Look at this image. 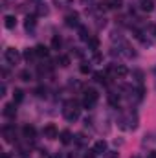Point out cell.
<instances>
[{
	"label": "cell",
	"mask_w": 156,
	"mask_h": 158,
	"mask_svg": "<svg viewBox=\"0 0 156 158\" xmlns=\"http://www.w3.org/2000/svg\"><path fill=\"white\" fill-rule=\"evenodd\" d=\"M117 127L121 131H134L138 127V116L136 114H129V116H119L117 119Z\"/></svg>",
	"instance_id": "cell-1"
},
{
	"label": "cell",
	"mask_w": 156,
	"mask_h": 158,
	"mask_svg": "<svg viewBox=\"0 0 156 158\" xmlns=\"http://www.w3.org/2000/svg\"><path fill=\"white\" fill-rule=\"evenodd\" d=\"M63 116L68 119V121H76L79 119V105L77 101H68L63 109Z\"/></svg>",
	"instance_id": "cell-2"
},
{
	"label": "cell",
	"mask_w": 156,
	"mask_h": 158,
	"mask_svg": "<svg viewBox=\"0 0 156 158\" xmlns=\"http://www.w3.org/2000/svg\"><path fill=\"white\" fill-rule=\"evenodd\" d=\"M97 99H99L97 90L96 88H86L84 90V98H83V107L84 109H92V107H96Z\"/></svg>",
	"instance_id": "cell-3"
},
{
	"label": "cell",
	"mask_w": 156,
	"mask_h": 158,
	"mask_svg": "<svg viewBox=\"0 0 156 158\" xmlns=\"http://www.w3.org/2000/svg\"><path fill=\"white\" fill-rule=\"evenodd\" d=\"M119 55H125L127 59H132V57H136V52H134V48L129 44V42H125V40H121L119 42Z\"/></svg>",
	"instance_id": "cell-4"
},
{
	"label": "cell",
	"mask_w": 156,
	"mask_h": 158,
	"mask_svg": "<svg viewBox=\"0 0 156 158\" xmlns=\"http://www.w3.org/2000/svg\"><path fill=\"white\" fill-rule=\"evenodd\" d=\"M4 57H6V61H7L9 64H17L18 59H20V53H18L15 48H7V50L4 52Z\"/></svg>",
	"instance_id": "cell-5"
},
{
	"label": "cell",
	"mask_w": 156,
	"mask_h": 158,
	"mask_svg": "<svg viewBox=\"0 0 156 158\" xmlns=\"http://www.w3.org/2000/svg\"><path fill=\"white\" fill-rule=\"evenodd\" d=\"M64 24L68 28H79V13L77 11H70L66 17H64Z\"/></svg>",
	"instance_id": "cell-6"
},
{
	"label": "cell",
	"mask_w": 156,
	"mask_h": 158,
	"mask_svg": "<svg viewBox=\"0 0 156 158\" xmlns=\"http://www.w3.org/2000/svg\"><path fill=\"white\" fill-rule=\"evenodd\" d=\"M42 134H44L48 140H55V138L59 136V131H57V127H55L53 123H48V125L42 129Z\"/></svg>",
	"instance_id": "cell-7"
},
{
	"label": "cell",
	"mask_w": 156,
	"mask_h": 158,
	"mask_svg": "<svg viewBox=\"0 0 156 158\" xmlns=\"http://www.w3.org/2000/svg\"><path fill=\"white\" fill-rule=\"evenodd\" d=\"M109 72L114 74V76H119V77H125V76L129 74L127 66H123V64H110V66H109Z\"/></svg>",
	"instance_id": "cell-8"
},
{
	"label": "cell",
	"mask_w": 156,
	"mask_h": 158,
	"mask_svg": "<svg viewBox=\"0 0 156 158\" xmlns=\"http://www.w3.org/2000/svg\"><path fill=\"white\" fill-rule=\"evenodd\" d=\"M2 114L6 118H15V114H17V103L15 101L13 103H6L4 109H2Z\"/></svg>",
	"instance_id": "cell-9"
},
{
	"label": "cell",
	"mask_w": 156,
	"mask_h": 158,
	"mask_svg": "<svg viewBox=\"0 0 156 158\" xmlns=\"http://www.w3.org/2000/svg\"><path fill=\"white\" fill-rule=\"evenodd\" d=\"M35 26H37V17H35V15H28V17H26V22H24L26 31L33 33V31H35Z\"/></svg>",
	"instance_id": "cell-10"
},
{
	"label": "cell",
	"mask_w": 156,
	"mask_h": 158,
	"mask_svg": "<svg viewBox=\"0 0 156 158\" xmlns=\"http://www.w3.org/2000/svg\"><path fill=\"white\" fill-rule=\"evenodd\" d=\"M2 132H4V140L11 143L13 138H15V127H13V125H6V127L2 129Z\"/></svg>",
	"instance_id": "cell-11"
},
{
	"label": "cell",
	"mask_w": 156,
	"mask_h": 158,
	"mask_svg": "<svg viewBox=\"0 0 156 158\" xmlns=\"http://www.w3.org/2000/svg\"><path fill=\"white\" fill-rule=\"evenodd\" d=\"M107 149H109V145H107L105 140H97V142L94 143V153H96V155H105Z\"/></svg>",
	"instance_id": "cell-12"
},
{
	"label": "cell",
	"mask_w": 156,
	"mask_h": 158,
	"mask_svg": "<svg viewBox=\"0 0 156 158\" xmlns=\"http://www.w3.org/2000/svg\"><path fill=\"white\" fill-rule=\"evenodd\" d=\"M22 134H24V138L31 140V138H35V134H37V129H35L33 125H24V127H22Z\"/></svg>",
	"instance_id": "cell-13"
},
{
	"label": "cell",
	"mask_w": 156,
	"mask_h": 158,
	"mask_svg": "<svg viewBox=\"0 0 156 158\" xmlns=\"http://www.w3.org/2000/svg\"><path fill=\"white\" fill-rule=\"evenodd\" d=\"M35 53H37V57H39V59H48L50 50H48L44 44H37V46H35Z\"/></svg>",
	"instance_id": "cell-14"
},
{
	"label": "cell",
	"mask_w": 156,
	"mask_h": 158,
	"mask_svg": "<svg viewBox=\"0 0 156 158\" xmlns=\"http://www.w3.org/2000/svg\"><path fill=\"white\" fill-rule=\"evenodd\" d=\"M4 26H6L7 30H15V28H17V19H15V15H6V17H4Z\"/></svg>",
	"instance_id": "cell-15"
},
{
	"label": "cell",
	"mask_w": 156,
	"mask_h": 158,
	"mask_svg": "<svg viewBox=\"0 0 156 158\" xmlns=\"http://www.w3.org/2000/svg\"><path fill=\"white\" fill-rule=\"evenodd\" d=\"M140 7H142V11L151 13V11L154 9V2H153V0H142V2H140Z\"/></svg>",
	"instance_id": "cell-16"
},
{
	"label": "cell",
	"mask_w": 156,
	"mask_h": 158,
	"mask_svg": "<svg viewBox=\"0 0 156 158\" xmlns=\"http://www.w3.org/2000/svg\"><path fill=\"white\" fill-rule=\"evenodd\" d=\"M77 30H79V39H81V40H86V42H88V39L92 37V35L88 33V28H86V26H79Z\"/></svg>",
	"instance_id": "cell-17"
},
{
	"label": "cell",
	"mask_w": 156,
	"mask_h": 158,
	"mask_svg": "<svg viewBox=\"0 0 156 158\" xmlns=\"http://www.w3.org/2000/svg\"><path fill=\"white\" fill-rule=\"evenodd\" d=\"M22 57L30 63V61H33L35 57H37V53H35V48H28V50H24V53H22Z\"/></svg>",
	"instance_id": "cell-18"
},
{
	"label": "cell",
	"mask_w": 156,
	"mask_h": 158,
	"mask_svg": "<svg viewBox=\"0 0 156 158\" xmlns=\"http://www.w3.org/2000/svg\"><path fill=\"white\" fill-rule=\"evenodd\" d=\"M22 99H24V90L22 88H15L13 90V101L15 103H22Z\"/></svg>",
	"instance_id": "cell-19"
},
{
	"label": "cell",
	"mask_w": 156,
	"mask_h": 158,
	"mask_svg": "<svg viewBox=\"0 0 156 158\" xmlns=\"http://www.w3.org/2000/svg\"><path fill=\"white\" fill-rule=\"evenodd\" d=\"M59 138H61V143L68 145V143L72 142V132H70V131H63V132L59 134Z\"/></svg>",
	"instance_id": "cell-20"
},
{
	"label": "cell",
	"mask_w": 156,
	"mask_h": 158,
	"mask_svg": "<svg viewBox=\"0 0 156 158\" xmlns=\"http://www.w3.org/2000/svg\"><path fill=\"white\" fill-rule=\"evenodd\" d=\"M94 81L99 83V85H107V83H109V81H107V74H103V72H96V74H94Z\"/></svg>",
	"instance_id": "cell-21"
},
{
	"label": "cell",
	"mask_w": 156,
	"mask_h": 158,
	"mask_svg": "<svg viewBox=\"0 0 156 158\" xmlns=\"http://www.w3.org/2000/svg\"><path fill=\"white\" fill-rule=\"evenodd\" d=\"M88 48H90L92 52H97V50H99V39H97V37H90V39H88Z\"/></svg>",
	"instance_id": "cell-22"
},
{
	"label": "cell",
	"mask_w": 156,
	"mask_h": 158,
	"mask_svg": "<svg viewBox=\"0 0 156 158\" xmlns=\"http://www.w3.org/2000/svg\"><path fill=\"white\" fill-rule=\"evenodd\" d=\"M109 103H110L112 107H117V105H119V96H117L116 92H110V94H109Z\"/></svg>",
	"instance_id": "cell-23"
},
{
	"label": "cell",
	"mask_w": 156,
	"mask_h": 158,
	"mask_svg": "<svg viewBox=\"0 0 156 158\" xmlns=\"http://www.w3.org/2000/svg\"><path fill=\"white\" fill-rule=\"evenodd\" d=\"M57 63H59L63 68H66V66H70V57H68V55H59Z\"/></svg>",
	"instance_id": "cell-24"
},
{
	"label": "cell",
	"mask_w": 156,
	"mask_h": 158,
	"mask_svg": "<svg viewBox=\"0 0 156 158\" xmlns=\"http://www.w3.org/2000/svg\"><path fill=\"white\" fill-rule=\"evenodd\" d=\"M70 4H72V0H53V6H57V7H61V9L68 7Z\"/></svg>",
	"instance_id": "cell-25"
},
{
	"label": "cell",
	"mask_w": 156,
	"mask_h": 158,
	"mask_svg": "<svg viewBox=\"0 0 156 158\" xmlns=\"http://www.w3.org/2000/svg\"><path fill=\"white\" fill-rule=\"evenodd\" d=\"M61 44H63L61 37H59V35H53V39H51V48H53V50H59Z\"/></svg>",
	"instance_id": "cell-26"
},
{
	"label": "cell",
	"mask_w": 156,
	"mask_h": 158,
	"mask_svg": "<svg viewBox=\"0 0 156 158\" xmlns=\"http://www.w3.org/2000/svg\"><path fill=\"white\" fill-rule=\"evenodd\" d=\"M109 7L110 9H121L123 7V0H110L109 2Z\"/></svg>",
	"instance_id": "cell-27"
},
{
	"label": "cell",
	"mask_w": 156,
	"mask_h": 158,
	"mask_svg": "<svg viewBox=\"0 0 156 158\" xmlns=\"http://www.w3.org/2000/svg\"><path fill=\"white\" fill-rule=\"evenodd\" d=\"M134 94H136V99H138V101H142V99L145 98V88H143V86H138Z\"/></svg>",
	"instance_id": "cell-28"
},
{
	"label": "cell",
	"mask_w": 156,
	"mask_h": 158,
	"mask_svg": "<svg viewBox=\"0 0 156 158\" xmlns=\"http://www.w3.org/2000/svg\"><path fill=\"white\" fill-rule=\"evenodd\" d=\"M18 77L22 79V81H31L33 76H31V72H30V70H22V72L18 74Z\"/></svg>",
	"instance_id": "cell-29"
},
{
	"label": "cell",
	"mask_w": 156,
	"mask_h": 158,
	"mask_svg": "<svg viewBox=\"0 0 156 158\" xmlns=\"http://www.w3.org/2000/svg\"><path fill=\"white\" fill-rule=\"evenodd\" d=\"M79 70H81V74H90V72H92V66H90L88 63H83V64L79 66Z\"/></svg>",
	"instance_id": "cell-30"
},
{
	"label": "cell",
	"mask_w": 156,
	"mask_h": 158,
	"mask_svg": "<svg viewBox=\"0 0 156 158\" xmlns=\"http://www.w3.org/2000/svg\"><path fill=\"white\" fill-rule=\"evenodd\" d=\"M132 76L136 77L138 83H142V81H143V72H142V70H134V72H132Z\"/></svg>",
	"instance_id": "cell-31"
},
{
	"label": "cell",
	"mask_w": 156,
	"mask_h": 158,
	"mask_svg": "<svg viewBox=\"0 0 156 158\" xmlns=\"http://www.w3.org/2000/svg\"><path fill=\"white\" fill-rule=\"evenodd\" d=\"M37 13H39V15H48V7H44L42 4H39V7H37Z\"/></svg>",
	"instance_id": "cell-32"
},
{
	"label": "cell",
	"mask_w": 156,
	"mask_h": 158,
	"mask_svg": "<svg viewBox=\"0 0 156 158\" xmlns=\"http://www.w3.org/2000/svg\"><path fill=\"white\" fill-rule=\"evenodd\" d=\"M35 94H37L39 98H42V96H46V88H44V86H39V88H35Z\"/></svg>",
	"instance_id": "cell-33"
},
{
	"label": "cell",
	"mask_w": 156,
	"mask_h": 158,
	"mask_svg": "<svg viewBox=\"0 0 156 158\" xmlns=\"http://www.w3.org/2000/svg\"><path fill=\"white\" fill-rule=\"evenodd\" d=\"M105 158H119V155H117L116 151H107L105 153Z\"/></svg>",
	"instance_id": "cell-34"
},
{
	"label": "cell",
	"mask_w": 156,
	"mask_h": 158,
	"mask_svg": "<svg viewBox=\"0 0 156 158\" xmlns=\"http://www.w3.org/2000/svg\"><path fill=\"white\" fill-rule=\"evenodd\" d=\"M76 142H77V145H83V143H84V136H83V134H77V136H76Z\"/></svg>",
	"instance_id": "cell-35"
},
{
	"label": "cell",
	"mask_w": 156,
	"mask_h": 158,
	"mask_svg": "<svg viewBox=\"0 0 156 158\" xmlns=\"http://www.w3.org/2000/svg\"><path fill=\"white\" fill-rule=\"evenodd\" d=\"M0 96H6V83L0 85Z\"/></svg>",
	"instance_id": "cell-36"
},
{
	"label": "cell",
	"mask_w": 156,
	"mask_h": 158,
	"mask_svg": "<svg viewBox=\"0 0 156 158\" xmlns=\"http://www.w3.org/2000/svg\"><path fill=\"white\" fill-rule=\"evenodd\" d=\"M94 155H96V153H94V149H92V151H88V153L84 155V158H94Z\"/></svg>",
	"instance_id": "cell-37"
},
{
	"label": "cell",
	"mask_w": 156,
	"mask_h": 158,
	"mask_svg": "<svg viewBox=\"0 0 156 158\" xmlns=\"http://www.w3.org/2000/svg\"><path fill=\"white\" fill-rule=\"evenodd\" d=\"M50 158H63V155H59V153H55V155H51Z\"/></svg>",
	"instance_id": "cell-38"
},
{
	"label": "cell",
	"mask_w": 156,
	"mask_h": 158,
	"mask_svg": "<svg viewBox=\"0 0 156 158\" xmlns=\"http://www.w3.org/2000/svg\"><path fill=\"white\" fill-rule=\"evenodd\" d=\"M68 158H77V155H76V153H70V155H68Z\"/></svg>",
	"instance_id": "cell-39"
},
{
	"label": "cell",
	"mask_w": 156,
	"mask_h": 158,
	"mask_svg": "<svg viewBox=\"0 0 156 158\" xmlns=\"http://www.w3.org/2000/svg\"><path fill=\"white\" fill-rule=\"evenodd\" d=\"M0 158H9V155H7V153H2V156Z\"/></svg>",
	"instance_id": "cell-40"
},
{
	"label": "cell",
	"mask_w": 156,
	"mask_h": 158,
	"mask_svg": "<svg viewBox=\"0 0 156 158\" xmlns=\"http://www.w3.org/2000/svg\"><path fill=\"white\" fill-rule=\"evenodd\" d=\"M81 2H83V4H90L92 0H81Z\"/></svg>",
	"instance_id": "cell-41"
},
{
	"label": "cell",
	"mask_w": 156,
	"mask_h": 158,
	"mask_svg": "<svg viewBox=\"0 0 156 158\" xmlns=\"http://www.w3.org/2000/svg\"><path fill=\"white\" fill-rule=\"evenodd\" d=\"M154 86H156V81H154Z\"/></svg>",
	"instance_id": "cell-42"
}]
</instances>
